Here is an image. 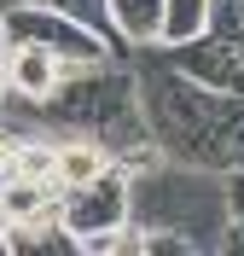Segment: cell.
Here are the masks:
<instances>
[{
  "instance_id": "12",
  "label": "cell",
  "mask_w": 244,
  "mask_h": 256,
  "mask_svg": "<svg viewBox=\"0 0 244 256\" xmlns=\"http://www.w3.org/2000/svg\"><path fill=\"white\" fill-rule=\"evenodd\" d=\"M0 41H6V35H0Z\"/></svg>"
},
{
  "instance_id": "9",
  "label": "cell",
  "mask_w": 244,
  "mask_h": 256,
  "mask_svg": "<svg viewBox=\"0 0 244 256\" xmlns=\"http://www.w3.org/2000/svg\"><path fill=\"white\" fill-rule=\"evenodd\" d=\"M12 152H17V128L0 122V180H6V169H12Z\"/></svg>"
},
{
  "instance_id": "7",
  "label": "cell",
  "mask_w": 244,
  "mask_h": 256,
  "mask_svg": "<svg viewBox=\"0 0 244 256\" xmlns=\"http://www.w3.org/2000/svg\"><path fill=\"white\" fill-rule=\"evenodd\" d=\"M6 175H17V180H52V140L17 134V152H12V169H6Z\"/></svg>"
},
{
  "instance_id": "13",
  "label": "cell",
  "mask_w": 244,
  "mask_h": 256,
  "mask_svg": "<svg viewBox=\"0 0 244 256\" xmlns=\"http://www.w3.org/2000/svg\"><path fill=\"white\" fill-rule=\"evenodd\" d=\"M0 250H6V244H0Z\"/></svg>"
},
{
  "instance_id": "2",
  "label": "cell",
  "mask_w": 244,
  "mask_h": 256,
  "mask_svg": "<svg viewBox=\"0 0 244 256\" xmlns=\"http://www.w3.org/2000/svg\"><path fill=\"white\" fill-rule=\"evenodd\" d=\"M128 216H134V175L122 169V163H111L105 175H93V180H81V186L58 192V227L76 239V250L93 239V233L122 227Z\"/></svg>"
},
{
  "instance_id": "4",
  "label": "cell",
  "mask_w": 244,
  "mask_h": 256,
  "mask_svg": "<svg viewBox=\"0 0 244 256\" xmlns=\"http://www.w3.org/2000/svg\"><path fill=\"white\" fill-rule=\"evenodd\" d=\"M116 163V152L99 134H81V128H64L58 140H52V186L58 192H70V186H81V180H93V175H105Z\"/></svg>"
},
{
  "instance_id": "8",
  "label": "cell",
  "mask_w": 244,
  "mask_h": 256,
  "mask_svg": "<svg viewBox=\"0 0 244 256\" xmlns=\"http://www.w3.org/2000/svg\"><path fill=\"white\" fill-rule=\"evenodd\" d=\"M47 6H58V12L81 18V24H93V30H105V0H47Z\"/></svg>"
},
{
  "instance_id": "1",
  "label": "cell",
  "mask_w": 244,
  "mask_h": 256,
  "mask_svg": "<svg viewBox=\"0 0 244 256\" xmlns=\"http://www.w3.org/2000/svg\"><path fill=\"white\" fill-rule=\"evenodd\" d=\"M0 35L52 52L64 70H93V64L111 58L105 30H93V24H81V18H70V12H58V6H47V0H12V6H0Z\"/></svg>"
},
{
  "instance_id": "5",
  "label": "cell",
  "mask_w": 244,
  "mask_h": 256,
  "mask_svg": "<svg viewBox=\"0 0 244 256\" xmlns=\"http://www.w3.org/2000/svg\"><path fill=\"white\" fill-rule=\"evenodd\" d=\"M105 30L128 47H163V0H105Z\"/></svg>"
},
{
  "instance_id": "6",
  "label": "cell",
  "mask_w": 244,
  "mask_h": 256,
  "mask_svg": "<svg viewBox=\"0 0 244 256\" xmlns=\"http://www.w3.org/2000/svg\"><path fill=\"white\" fill-rule=\"evenodd\" d=\"M210 30V0H163V47H186Z\"/></svg>"
},
{
  "instance_id": "3",
  "label": "cell",
  "mask_w": 244,
  "mask_h": 256,
  "mask_svg": "<svg viewBox=\"0 0 244 256\" xmlns=\"http://www.w3.org/2000/svg\"><path fill=\"white\" fill-rule=\"evenodd\" d=\"M70 70L52 52L29 47V41H6L0 47V88H6V99H17V105H47L52 94H58V82H64Z\"/></svg>"
},
{
  "instance_id": "11",
  "label": "cell",
  "mask_w": 244,
  "mask_h": 256,
  "mask_svg": "<svg viewBox=\"0 0 244 256\" xmlns=\"http://www.w3.org/2000/svg\"><path fill=\"white\" fill-rule=\"evenodd\" d=\"M0 6H12V0H0Z\"/></svg>"
},
{
  "instance_id": "10",
  "label": "cell",
  "mask_w": 244,
  "mask_h": 256,
  "mask_svg": "<svg viewBox=\"0 0 244 256\" xmlns=\"http://www.w3.org/2000/svg\"><path fill=\"white\" fill-rule=\"evenodd\" d=\"M0 47H6V41H0ZM0 99H6V88H0Z\"/></svg>"
}]
</instances>
